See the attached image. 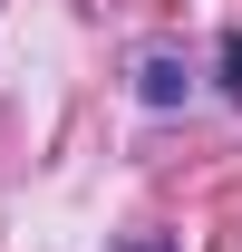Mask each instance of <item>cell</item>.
Returning a JSON list of instances; mask_svg holds the SVG:
<instances>
[{"mask_svg": "<svg viewBox=\"0 0 242 252\" xmlns=\"http://www.w3.org/2000/svg\"><path fill=\"white\" fill-rule=\"evenodd\" d=\"M136 78H146V107H175V97H184V68L165 59V49H155V59L136 68Z\"/></svg>", "mask_w": 242, "mask_h": 252, "instance_id": "6da1fadb", "label": "cell"}, {"mask_svg": "<svg viewBox=\"0 0 242 252\" xmlns=\"http://www.w3.org/2000/svg\"><path fill=\"white\" fill-rule=\"evenodd\" d=\"M223 97H242V30L223 39Z\"/></svg>", "mask_w": 242, "mask_h": 252, "instance_id": "7a4b0ae2", "label": "cell"}, {"mask_svg": "<svg viewBox=\"0 0 242 252\" xmlns=\"http://www.w3.org/2000/svg\"><path fill=\"white\" fill-rule=\"evenodd\" d=\"M126 252H175V243H165V233H146V243H126Z\"/></svg>", "mask_w": 242, "mask_h": 252, "instance_id": "3957f363", "label": "cell"}]
</instances>
